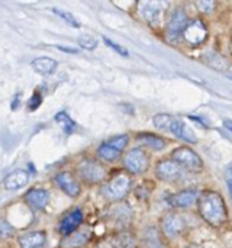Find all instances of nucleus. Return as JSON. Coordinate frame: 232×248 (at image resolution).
Instances as JSON below:
<instances>
[{
  "mask_svg": "<svg viewBox=\"0 0 232 248\" xmlns=\"http://www.w3.org/2000/svg\"><path fill=\"white\" fill-rule=\"evenodd\" d=\"M201 217L212 227H221L228 219V209L222 196L214 190H205L198 199Z\"/></svg>",
  "mask_w": 232,
  "mask_h": 248,
  "instance_id": "1",
  "label": "nucleus"
},
{
  "mask_svg": "<svg viewBox=\"0 0 232 248\" xmlns=\"http://www.w3.org/2000/svg\"><path fill=\"white\" fill-rule=\"evenodd\" d=\"M154 125L158 129L163 131H170L173 135H176L177 138L186 141V142H192L195 144L198 141L195 132L186 125L185 121L179 119V118H173L170 115H157L154 118Z\"/></svg>",
  "mask_w": 232,
  "mask_h": 248,
  "instance_id": "2",
  "label": "nucleus"
},
{
  "mask_svg": "<svg viewBox=\"0 0 232 248\" xmlns=\"http://www.w3.org/2000/svg\"><path fill=\"white\" fill-rule=\"evenodd\" d=\"M167 7L169 0H139V10L142 17L153 25H160L163 22Z\"/></svg>",
  "mask_w": 232,
  "mask_h": 248,
  "instance_id": "3",
  "label": "nucleus"
},
{
  "mask_svg": "<svg viewBox=\"0 0 232 248\" xmlns=\"http://www.w3.org/2000/svg\"><path fill=\"white\" fill-rule=\"evenodd\" d=\"M129 187H131V179L125 174H119L103 186L102 195L108 201H121L126 196Z\"/></svg>",
  "mask_w": 232,
  "mask_h": 248,
  "instance_id": "4",
  "label": "nucleus"
},
{
  "mask_svg": "<svg viewBox=\"0 0 232 248\" xmlns=\"http://www.w3.org/2000/svg\"><path fill=\"white\" fill-rule=\"evenodd\" d=\"M173 160L179 163L183 169L190 170V171H201L203 169V161L202 158L187 147H180L173 151Z\"/></svg>",
  "mask_w": 232,
  "mask_h": 248,
  "instance_id": "5",
  "label": "nucleus"
},
{
  "mask_svg": "<svg viewBox=\"0 0 232 248\" xmlns=\"http://www.w3.org/2000/svg\"><path fill=\"white\" fill-rule=\"evenodd\" d=\"M78 174L84 182L96 185L106 179V169L94 160H83L78 164Z\"/></svg>",
  "mask_w": 232,
  "mask_h": 248,
  "instance_id": "6",
  "label": "nucleus"
},
{
  "mask_svg": "<svg viewBox=\"0 0 232 248\" xmlns=\"http://www.w3.org/2000/svg\"><path fill=\"white\" fill-rule=\"evenodd\" d=\"M148 155L141 148H134L124 157V166L132 174H141L148 169Z\"/></svg>",
  "mask_w": 232,
  "mask_h": 248,
  "instance_id": "7",
  "label": "nucleus"
},
{
  "mask_svg": "<svg viewBox=\"0 0 232 248\" xmlns=\"http://www.w3.org/2000/svg\"><path fill=\"white\" fill-rule=\"evenodd\" d=\"M186 228V221L183 217L177 214H167L161 221V230L164 237L167 238H176L179 237Z\"/></svg>",
  "mask_w": 232,
  "mask_h": 248,
  "instance_id": "8",
  "label": "nucleus"
},
{
  "mask_svg": "<svg viewBox=\"0 0 232 248\" xmlns=\"http://www.w3.org/2000/svg\"><path fill=\"white\" fill-rule=\"evenodd\" d=\"M183 167L176 163L173 158L171 160H163L157 164V170H155V174L160 180H164V182H171V180H177L182 177L183 174Z\"/></svg>",
  "mask_w": 232,
  "mask_h": 248,
  "instance_id": "9",
  "label": "nucleus"
},
{
  "mask_svg": "<svg viewBox=\"0 0 232 248\" xmlns=\"http://www.w3.org/2000/svg\"><path fill=\"white\" fill-rule=\"evenodd\" d=\"M183 36L190 45H198L206 39L208 31L201 20H195L186 26V29L183 31Z\"/></svg>",
  "mask_w": 232,
  "mask_h": 248,
  "instance_id": "10",
  "label": "nucleus"
},
{
  "mask_svg": "<svg viewBox=\"0 0 232 248\" xmlns=\"http://www.w3.org/2000/svg\"><path fill=\"white\" fill-rule=\"evenodd\" d=\"M55 182L65 195H68L71 198H76V196L80 195V185H78V182L76 180V177L71 173L62 171V173L57 174Z\"/></svg>",
  "mask_w": 232,
  "mask_h": 248,
  "instance_id": "11",
  "label": "nucleus"
},
{
  "mask_svg": "<svg viewBox=\"0 0 232 248\" xmlns=\"http://www.w3.org/2000/svg\"><path fill=\"white\" fill-rule=\"evenodd\" d=\"M199 199L198 196V192L193 190V189H186V190H182L179 193H174V195H170L167 198V202L174 206V208H189L192 206L193 203H196Z\"/></svg>",
  "mask_w": 232,
  "mask_h": 248,
  "instance_id": "12",
  "label": "nucleus"
},
{
  "mask_svg": "<svg viewBox=\"0 0 232 248\" xmlns=\"http://www.w3.org/2000/svg\"><path fill=\"white\" fill-rule=\"evenodd\" d=\"M83 222V212L80 209H74L71 212H68L60 222V232L67 237L70 234H73L74 231H77V228L80 227V224Z\"/></svg>",
  "mask_w": 232,
  "mask_h": 248,
  "instance_id": "13",
  "label": "nucleus"
},
{
  "mask_svg": "<svg viewBox=\"0 0 232 248\" xmlns=\"http://www.w3.org/2000/svg\"><path fill=\"white\" fill-rule=\"evenodd\" d=\"M189 25L187 22V16L185 13L183 9H179L174 12V15L171 16L170 22H169V28H167V35L170 39H176L180 32H183L186 29V26Z\"/></svg>",
  "mask_w": 232,
  "mask_h": 248,
  "instance_id": "14",
  "label": "nucleus"
},
{
  "mask_svg": "<svg viewBox=\"0 0 232 248\" xmlns=\"http://www.w3.org/2000/svg\"><path fill=\"white\" fill-rule=\"evenodd\" d=\"M25 202L32 209H44L49 202V193L45 189H31L25 195Z\"/></svg>",
  "mask_w": 232,
  "mask_h": 248,
  "instance_id": "15",
  "label": "nucleus"
},
{
  "mask_svg": "<svg viewBox=\"0 0 232 248\" xmlns=\"http://www.w3.org/2000/svg\"><path fill=\"white\" fill-rule=\"evenodd\" d=\"M29 182V174L26 170H15L12 171L10 174L6 176L4 179V189L6 190H17V189H22L28 185Z\"/></svg>",
  "mask_w": 232,
  "mask_h": 248,
  "instance_id": "16",
  "label": "nucleus"
},
{
  "mask_svg": "<svg viewBox=\"0 0 232 248\" xmlns=\"http://www.w3.org/2000/svg\"><path fill=\"white\" fill-rule=\"evenodd\" d=\"M45 232L41 231H32L26 232L19 237V244L22 248H41L45 244Z\"/></svg>",
  "mask_w": 232,
  "mask_h": 248,
  "instance_id": "17",
  "label": "nucleus"
},
{
  "mask_svg": "<svg viewBox=\"0 0 232 248\" xmlns=\"http://www.w3.org/2000/svg\"><path fill=\"white\" fill-rule=\"evenodd\" d=\"M90 238V231L89 230H80L74 231L73 234L67 235L65 240L62 241V248H80L83 247Z\"/></svg>",
  "mask_w": 232,
  "mask_h": 248,
  "instance_id": "18",
  "label": "nucleus"
},
{
  "mask_svg": "<svg viewBox=\"0 0 232 248\" xmlns=\"http://www.w3.org/2000/svg\"><path fill=\"white\" fill-rule=\"evenodd\" d=\"M57 65H58L57 61L52 60V58H48V57H39V58H36V60L32 61V68H33L36 73L42 74V76H49V74H52V73L55 71Z\"/></svg>",
  "mask_w": 232,
  "mask_h": 248,
  "instance_id": "19",
  "label": "nucleus"
},
{
  "mask_svg": "<svg viewBox=\"0 0 232 248\" xmlns=\"http://www.w3.org/2000/svg\"><path fill=\"white\" fill-rule=\"evenodd\" d=\"M137 140L139 142L145 144L147 147H150L153 150H157V151H160V150H163L166 147L164 140L160 138V137H157V135H154V134H139Z\"/></svg>",
  "mask_w": 232,
  "mask_h": 248,
  "instance_id": "20",
  "label": "nucleus"
},
{
  "mask_svg": "<svg viewBox=\"0 0 232 248\" xmlns=\"http://www.w3.org/2000/svg\"><path fill=\"white\" fill-rule=\"evenodd\" d=\"M144 241H145V246L147 248H166L164 246V241L160 235V232L155 230V228H150L145 235H144Z\"/></svg>",
  "mask_w": 232,
  "mask_h": 248,
  "instance_id": "21",
  "label": "nucleus"
},
{
  "mask_svg": "<svg viewBox=\"0 0 232 248\" xmlns=\"http://www.w3.org/2000/svg\"><path fill=\"white\" fill-rule=\"evenodd\" d=\"M97 154L102 160L105 161H109V163H113L116 161L119 157H121V151H118L116 148H113L112 145H109L108 142L102 144L97 150Z\"/></svg>",
  "mask_w": 232,
  "mask_h": 248,
  "instance_id": "22",
  "label": "nucleus"
},
{
  "mask_svg": "<svg viewBox=\"0 0 232 248\" xmlns=\"http://www.w3.org/2000/svg\"><path fill=\"white\" fill-rule=\"evenodd\" d=\"M55 121L61 125V128L64 129V132L65 134H73V131L76 129V124H74V121L65 113V112H60V113H57L55 115Z\"/></svg>",
  "mask_w": 232,
  "mask_h": 248,
  "instance_id": "23",
  "label": "nucleus"
},
{
  "mask_svg": "<svg viewBox=\"0 0 232 248\" xmlns=\"http://www.w3.org/2000/svg\"><path fill=\"white\" fill-rule=\"evenodd\" d=\"M125 238H108L99 243L94 248H125Z\"/></svg>",
  "mask_w": 232,
  "mask_h": 248,
  "instance_id": "24",
  "label": "nucleus"
},
{
  "mask_svg": "<svg viewBox=\"0 0 232 248\" xmlns=\"http://www.w3.org/2000/svg\"><path fill=\"white\" fill-rule=\"evenodd\" d=\"M52 12H54L57 16H60L64 22H67L70 26H73V28H78V26H80V23L77 22V19H76L71 13H68V12H65V10H61V9H52Z\"/></svg>",
  "mask_w": 232,
  "mask_h": 248,
  "instance_id": "25",
  "label": "nucleus"
},
{
  "mask_svg": "<svg viewBox=\"0 0 232 248\" xmlns=\"http://www.w3.org/2000/svg\"><path fill=\"white\" fill-rule=\"evenodd\" d=\"M78 45L84 49H94L97 46V39L92 35H81L78 38Z\"/></svg>",
  "mask_w": 232,
  "mask_h": 248,
  "instance_id": "26",
  "label": "nucleus"
},
{
  "mask_svg": "<svg viewBox=\"0 0 232 248\" xmlns=\"http://www.w3.org/2000/svg\"><path fill=\"white\" fill-rule=\"evenodd\" d=\"M108 144L112 145L113 148H116L118 151H122L128 145V135H118V137L112 138L110 141H108Z\"/></svg>",
  "mask_w": 232,
  "mask_h": 248,
  "instance_id": "27",
  "label": "nucleus"
},
{
  "mask_svg": "<svg viewBox=\"0 0 232 248\" xmlns=\"http://www.w3.org/2000/svg\"><path fill=\"white\" fill-rule=\"evenodd\" d=\"M15 234V228L13 225H10L7 221L1 219L0 221V238H9Z\"/></svg>",
  "mask_w": 232,
  "mask_h": 248,
  "instance_id": "28",
  "label": "nucleus"
},
{
  "mask_svg": "<svg viewBox=\"0 0 232 248\" xmlns=\"http://www.w3.org/2000/svg\"><path fill=\"white\" fill-rule=\"evenodd\" d=\"M196 1V6L201 12H205V13H209L212 12L217 0H195Z\"/></svg>",
  "mask_w": 232,
  "mask_h": 248,
  "instance_id": "29",
  "label": "nucleus"
},
{
  "mask_svg": "<svg viewBox=\"0 0 232 248\" xmlns=\"http://www.w3.org/2000/svg\"><path fill=\"white\" fill-rule=\"evenodd\" d=\"M41 102H42V97H41V94L36 92V93H33L32 94V97L29 99V102H28V108H29V110H35V109H38L39 108V105H41Z\"/></svg>",
  "mask_w": 232,
  "mask_h": 248,
  "instance_id": "30",
  "label": "nucleus"
},
{
  "mask_svg": "<svg viewBox=\"0 0 232 248\" xmlns=\"http://www.w3.org/2000/svg\"><path fill=\"white\" fill-rule=\"evenodd\" d=\"M105 42H106V45H108V46L113 48L118 54H121V55H124V57H128V51H126L124 46L118 45L116 42H113V41H110V39H108V38H105Z\"/></svg>",
  "mask_w": 232,
  "mask_h": 248,
  "instance_id": "31",
  "label": "nucleus"
},
{
  "mask_svg": "<svg viewBox=\"0 0 232 248\" xmlns=\"http://www.w3.org/2000/svg\"><path fill=\"white\" fill-rule=\"evenodd\" d=\"M225 177H227V185H228V189H230V195H231V199H232V166H230V167L227 169Z\"/></svg>",
  "mask_w": 232,
  "mask_h": 248,
  "instance_id": "32",
  "label": "nucleus"
},
{
  "mask_svg": "<svg viewBox=\"0 0 232 248\" xmlns=\"http://www.w3.org/2000/svg\"><path fill=\"white\" fill-rule=\"evenodd\" d=\"M17 105H19V94L15 96V100H13V103H12V109L16 110V109H17Z\"/></svg>",
  "mask_w": 232,
  "mask_h": 248,
  "instance_id": "33",
  "label": "nucleus"
},
{
  "mask_svg": "<svg viewBox=\"0 0 232 248\" xmlns=\"http://www.w3.org/2000/svg\"><path fill=\"white\" fill-rule=\"evenodd\" d=\"M224 126L227 128V129H230L232 132V121L231 119H227V121H224Z\"/></svg>",
  "mask_w": 232,
  "mask_h": 248,
  "instance_id": "34",
  "label": "nucleus"
},
{
  "mask_svg": "<svg viewBox=\"0 0 232 248\" xmlns=\"http://www.w3.org/2000/svg\"><path fill=\"white\" fill-rule=\"evenodd\" d=\"M118 214H122V206L118 208ZM118 222H119V224H124V215H122V217L118 215Z\"/></svg>",
  "mask_w": 232,
  "mask_h": 248,
  "instance_id": "35",
  "label": "nucleus"
},
{
  "mask_svg": "<svg viewBox=\"0 0 232 248\" xmlns=\"http://www.w3.org/2000/svg\"><path fill=\"white\" fill-rule=\"evenodd\" d=\"M185 248H203V247H201V246H187V247H185Z\"/></svg>",
  "mask_w": 232,
  "mask_h": 248,
  "instance_id": "36",
  "label": "nucleus"
}]
</instances>
